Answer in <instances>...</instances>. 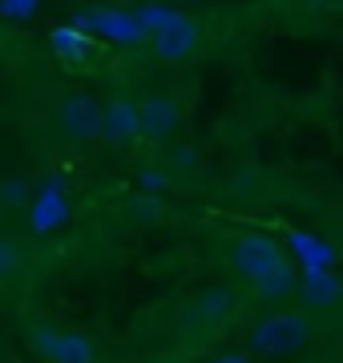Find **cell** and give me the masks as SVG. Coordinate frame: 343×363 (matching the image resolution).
<instances>
[{
	"instance_id": "5bb4252c",
	"label": "cell",
	"mask_w": 343,
	"mask_h": 363,
	"mask_svg": "<svg viewBox=\"0 0 343 363\" xmlns=\"http://www.w3.org/2000/svg\"><path fill=\"white\" fill-rule=\"evenodd\" d=\"M287 238L295 242V250L303 255V267H331V250L319 238H307L303 230H287Z\"/></svg>"
},
{
	"instance_id": "277c9868",
	"label": "cell",
	"mask_w": 343,
	"mask_h": 363,
	"mask_svg": "<svg viewBox=\"0 0 343 363\" xmlns=\"http://www.w3.org/2000/svg\"><path fill=\"white\" fill-rule=\"evenodd\" d=\"M77 28L81 33H89V37L106 40V45H121V49H133V45H142L145 33L137 25V16L133 9H121V4H89V9H81L77 13Z\"/></svg>"
},
{
	"instance_id": "30bf717a",
	"label": "cell",
	"mask_w": 343,
	"mask_h": 363,
	"mask_svg": "<svg viewBox=\"0 0 343 363\" xmlns=\"http://www.w3.org/2000/svg\"><path fill=\"white\" fill-rule=\"evenodd\" d=\"M133 16H137V25H142L145 40H150L154 33H162L166 25H174V21L182 16V9H170L166 0H142V4H133Z\"/></svg>"
},
{
	"instance_id": "7a4b0ae2",
	"label": "cell",
	"mask_w": 343,
	"mask_h": 363,
	"mask_svg": "<svg viewBox=\"0 0 343 363\" xmlns=\"http://www.w3.org/2000/svg\"><path fill=\"white\" fill-rule=\"evenodd\" d=\"M223 262H226V271H230V279H235L242 291H254V286H263L271 274L291 267L287 250L279 247L271 234H259V230L235 234L223 250Z\"/></svg>"
},
{
	"instance_id": "3957f363",
	"label": "cell",
	"mask_w": 343,
	"mask_h": 363,
	"mask_svg": "<svg viewBox=\"0 0 343 363\" xmlns=\"http://www.w3.org/2000/svg\"><path fill=\"white\" fill-rule=\"evenodd\" d=\"M25 343L40 363H101V347L89 335L53 323H25Z\"/></svg>"
},
{
	"instance_id": "9c48e42d",
	"label": "cell",
	"mask_w": 343,
	"mask_h": 363,
	"mask_svg": "<svg viewBox=\"0 0 343 363\" xmlns=\"http://www.w3.org/2000/svg\"><path fill=\"white\" fill-rule=\"evenodd\" d=\"M101 142L109 150H130L142 142V121H137V97L130 93H113L101 101Z\"/></svg>"
},
{
	"instance_id": "ba28073f",
	"label": "cell",
	"mask_w": 343,
	"mask_h": 363,
	"mask_svg": "<svg viewBox=\"0 0 343 363\" xmlns=\"http://www.w3.org/2000/svg\"><path fill=\"white\" fill-rule=\"evenodd\" d=\"M295 303L307 315H327L343 307V279L331 267H303L295 283Z\"/></svg>"
},
{
	"instance_id": "5b68a950",
	"label": "cell",
	"mask_w": 343,
	"mask_h": 363,
	"mask_svg": "<svg viewBox=\"0 0 343 363\" xmlns=\"http://www.w3.org/2000/svg\"><path fill=\"white\" fill-rule=\"evenodd\" d=\"M57 130L69 145H97L101 142V101L85 89H69L57 101Z\"/></svg>"
},
{
	"instance_id": "e0dca14e",
	"label": "cell",
	"mask_w": 343,
	"mask_h": 363,
	"mask_svg": "<svg viewBox=\"0 0 343 363\" xmlns=\"http://www.w3.org/2000/svg\"><path fill=\"white\" fill-rule=\"evenodd\" d=\"M0 9L9 16H28L33 9H37V0H0Z\"/></svg>"
},
{
	"instance_id": "d6986e66",
	"label": "cell",
	"mask_w": 343,
	"mask_h": 363,
	"mask_svg": "<svg viewBox=\"0 0 343 363\" xmlns=\"http://www.w3.org/2000/svg\"><path fill=\"white\" fill-rule=\"evenodd\" d=\"M174 4H202V0H174Z\"/></svg>"
},
{
	"instance_id": "8992f818",
	"label": "cell",
	"mask_w": 343,
	"mask_h": 363,
	"mask_svg": "<svg viewBox=\"0 0 343 363\" xmlns=\"http://www.w3.org/2000/svg\"><path fill=\"white\" fill-rule=\"evenodd\" d=\"M145 45H150V57H154V61H162V65H186V61H194V57L202 52L206 33H202L198 16L182 13L174 25H166L162 33H154Z\"/></svg>"
},
{
	"instance_id": "ffe728a7",
	"label": "cell",
	"mask_w": 343,
	"mask_h": 363,
	"mask_svg": "<svg viewBox=\"0 0 343 363\" xmlns=\"http://www.w3.org/2000/svg\"><path fill=\"white\" fill-rule=\"evenodd\" d=\"M339 359H343V339H339Z\"/></svg>"
},
{
	"instance_id": "6da1fadb",
	"label": "cell",
	"mask_w": 343,
	"mask_h": 363,
	"mask_svg": "<svg viewBox=\"0 0 343 363\" xmlns=\"http://www.w3.org/2000/svg\"><path fill=\"white\" fill-rule=\"evenodd\" d=\"M315 335V315H307L299 303L266 307L259 319L247 323V351L263 359H283L307 347V339Z\"/></svg>"
},
{
	"instance_id": "52a82bcc",
	"label": "cell",
	"mask_w": 343,
	"mask_h": 363,
	"mask_svg": "<svg viewBox=\"0 0 343 363\" xmlns=\"http://www.w3.org/2000/svg\"><path fill=\"white\" fill-rule=\"evenodd\" d=\"M137 121H142V142L158 145L178 133V125H182V101L170 89H150L137 97Z\"/></svg>"
},
{
	"instance_id": "ac0fdd59",
	"label": "cell",
	"mask_w": 343,
	"mask_h": 363,
	"mask_svg": "<svg viewBox=\"0 0 343 363\" xmlns=\"http://www.w3.org/2000/svg\"><path fill=\"white\" fill-rule=\"evenodd\" d=\"M323 4H331V9H343V0H323Z\"/></svg>"
},
{
	"instance_id": "2e32d148",
	"label": "cell",
	"mask_w": 343,
	"mask_h": 363,
	"mask_svg": "<svg viewBox=\"0 0 343 363\" xmlns=\"http://www.w3.org/2000/svg\"><path fill=\"white\" fill-rule=\"evenodd\" d=\"M206 363H254V355L247 347H230V351H218V355H210Z\"/></svg>"
},
{
	"instance_id": "9a60e30c",
	"label": "cell",
	"mask_w": 343,
	"mask_h": 363,
	"mask_svg": "<svg viewBox=\"0 0 343 363\" xmlns=\"http://www.w3.org/2000/svg\"><path fill=\"white\" fill-rule=\"evenodd\" d=\"M61 214H65V206H61V194H45V198L37 202V226H40V230H45L53 218H61Z\"/></svg>"
},
{
	"instance_id": "8fae6325",
	"label": "cell",
	"mask_w": 343,
	"mask_h": 363,
	"mask_svg": "<svg viewBox=\"0 0 343 363\" xmlns=\"http://www.w3.org/2000/svg\"><path fill=\"white\" fill-rule=\"evenodd\" d=\"M49 45H53V52L61 57V61H85L93 40H89V33H81L77 25H65V28H53Z\"/></svg>"
},
{
	"instance_id": "7c38bea8",
	"label": "cell",
	"mask_w": 343,
	"mask_h": 363,
	"mask_svg": "<svg viewBox=\"0 0 343 363\" xmlns=\"http://www.w3.org/2000/svg\"><path fill=\"white\" fill-rule=\"evenodd\" d=\"M198 311H202V323L206 327H223L230 315H235V298H230V291H206V295L198 298Z\"/></svg>"
},
{
	"instance_id": "4fadbf2b",
	"label": "cell",
	"mask_w": 343,
	"mask_h": 363,
	"mask_svg": "<svg viewBox=\"0 0 343 363\" xmlns=\"http://www.w3.org/2000/svg\"><path fill=\"white\" fill-rule=\"evenodd\" d=\"M28 267V255L25 247L16 242V238H4L0 234V283H9V279H16V274Z\"/></svg>"
}]
</instances>
